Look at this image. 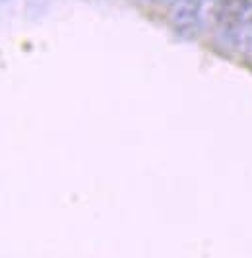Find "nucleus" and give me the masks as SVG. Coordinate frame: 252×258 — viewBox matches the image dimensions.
Instances as JSON below:
<instances>
[{
    "mask_svg": "<svg viewBox=\"0 0 252 258\" xmlns=\"http://www.w3.org/2000/svg\"><path fill=\"white\" fill-rule=\"evenodd\" d=\"M202 0H178L173 12V22L178 27H190L200 20Z\"/></svg>",
    "mask_w": 252,
    "mask_h": 258,
    "instance_id": "f257e3e1",
    "label": "nucleus"
},
{
    "mask_svg": "<svg viewBox=\"0 0 252 258\" xmlns=\"http://www.w3.org/2000/svg\"><path fill=\"white\" fill-rule=\"evenodd\" d=\"M223 4H225V0H202L200 18L202 20H210V18H212V22L217 24L219 14L223 10Z\"/></svg>",
    "mask_w": 252,
    "mask_h": 258,
    "instance_id": "f03ea898",
    "label": "nucleus"
}]
</instances>
